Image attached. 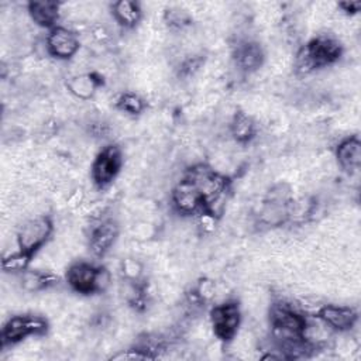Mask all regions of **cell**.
Masks as SVG:
<instances>
[{"instance_id": "obj_1", "label": "cell", "mask_w": 361, "mask_h": 361, "mask_svg": "<svg viewBox=\"0 0 361 361\" xmlns=\"http://www.w3.org/2000/svg\"><path fill=\"white\" fill-rule=\"evenodd\" d=\"M186 176L197 188L203 200V213L213 219L221 214L228 193V180L207 165L199 164L190 168Z\"/></svg>"}, {"instance_id": "obj_2", "label": "cell", "mask_w": 361, "mask_h": 361, "mask_svg": "<svg viewBox=\"0 0 361 361\" xmlns=\"http://www.w3.org/2000/svg\"><path fill=\"white\" fill-rule=\"evenodd\" d=\"M340 42L329 35H319L310 39L298 54V71L307 73L313 69L323 68L336 62L341 55Z\"/></svg>"}, {"instance_id": "obj_3", "label": "cell", "mask_w": 361, "mask_h": 361, "mask_svg": "<svg viewBox=\"0 0 361 361\" xmlns=\"http://www.w3.org/2000/svg\"><path fill=\"white\" fill-rule=\"evenodd\" d=\"M52 230L54 224L48 216H38L25 221L17 234L18 250L32 257L49 240Z\"/></svg>"}, {"instance_id": "obj_4", "label": "cell", "mask_w": 361, "mask_h": 361, "mask_svg": "<svg viewBox=\"0 0 361 361\" xmlns=\"http://www.w3.org/2000/svg\"><path fill=\"white\" fill-rule=\"evenodd\" d=\"M210 322L214 334L224 343L231 341L241 322L240 306L235 302H224L210 310Z\"/></svg>"}, {"instance_id": "obj_5", "label": "cell", "mask_w": 361, "mask_h": 361, "mask_svg": "<svg viewBox=\"0 0 361 361\" xmlns=\"http://www.w3.org/2000/svg\"><path fill=\"white\" fill-rule=\"evenodd\" d=\"M48 329V323L45 319L39 316H14L10 317L1 331V343L14 344L21 341L23 338L32 336V334H44Z\"/></svg>"}, {"instance_id": "obj_6", "label": "cell", "mask_w": 361, "mask_h": 361, "mask_svg": "<svg viewBox=\"0 0 361 361\" xmlns=\"http://www.w3.org/2000/svg\"><path fill=\"white\" fill-rule=\"evenodd\" d=\"M121 151L116 145L104 147L96 157L92 165V178L100 188L109 185L121 168Z\"/></svg>"}, {"instance_id": "obj_7", "label": "cell", "mask_w": 361, "mask_h": 361, "mask_svg": "<svg viewBox=\"0 0 361 361\" xmlns=\"http://www.w3.org/2000/svg\"><path fill=\"white\" fill-rule=\"evenodd\" d=\"M172 202L176 210L182 214H195L203 213V200L202 196L195 186V183L185 176L182 180L176 183L172 192Z\"/></svg>"}, {"instance_id": "obj_8", "label": "cell", "mask_w": 361, "mask_h": 361, "mask_svg": "<svg viewBox=\"0 0 361 361\" xmlns=\"http://www.w3.org/2000/svg\"><path fill=\"white\" fill-rule=\"evenodd\" d=\"M47 49L58 59H69L79 49V38L65 27H54L47 37Z\"/></svg>"}, {"instance_id": "obj_9", "label": "cell", "mask_w": 361, "mask_h": 361, "mask_svg": "<svg viewBox=\"0 0 361 361\" xmlns=\"http://www.w3.org/2000/svg\"><path fill=\"white\" fill-rule=\"evenodd\" d=\"M97 271L99 267L89 262H75L66 271V281L69 286L79 293H96Z\"/></svg>"}, {"instance_id": "obj_10", "label": "cell", "mask_w": 361, "mask_h": 361, "mask_svg": "<svg viewBox=\"0 0 361 361\" xmlns=\"http://www.w3.org/2000/svg\"><path fill=\"white\" fill-rule=\"evenodd\" d=\"M317 319L324 326H327L333 330L345 331V330H350L355 324L358 316H357V312L351 307L326 305L319 309Z\"/></svg>"}, {"instance_id": "obj_11", "label": "cell", "mask_w": 361, "mask_h": 361, "mask_svg": "<svg viewBox=\"0 0 361 361\" xmlns=\"http://www.w3.org/2000/svg\"><path fill=\"white\" fill-rule=\"evenodd\" d=\"M118 235V226L113 220H104L90 233V250L94 255L103 257L114 244Z\"/></svg>"}, {"instance_id": "obj_12", "label": "cell", "mask_w": 361, "mask_h": 361, "mask_svg": "<svg viewBox=\"0 0 361 361\" xmlns=\"http://www.w3.org/2000/svg\"><path fill=\"white\" fill-rule=\"evenodd\" d=\"M233 58L235 65L244 71H255L264 62V51L259 44L254 41H241L235 45Z\"/></svg>"}, {"instance_id": "obj_13", "label": "cell", "mask_w": 361, "mask_h": 361, "mask_svg": "<svg viewBox=\"0 0 361 361\" xmlns=\"http://www.w3.org/2000/svg\"><path fill=\"white\" fill-rule=\"evenodd\" d=\"M59 7L54 0H34L28 3V13L35 24L52 30L59 18Z\"/></svg>"}, {"instance_id": "obj_14", "label": "cell", "mask_w": 361, "mask_h": 361, "mask_svg": "<svg viewBox=\"0 0 361 361\" xmlns=\"http://www.w3.org/2000/svg\"><path fill=\"white\" fill-rule=\"evenodd\" d=\"M336 157L340 166L347 172H354L361 165V142L357 135L343 140L337 149Z\"/></svg>"}, {"instance_id": "obj_15", "label": "cell", "mask_w": 361, "mask_h": 361, "mask_svg": "<svg viewBox=\"0 0 361 361\" xmlns=\"http://www.w3.org/2000/svg\"><path fill=\"white\" fill-rule=\"evenodd\" d=\"M102 85L100 78L96 73H82L71 78L66 82L68 90L80 100H87L93 97L96 89Z\"/></svg>"}, {"instance_id": "obj_16", "label": "cell", "mask_w": 361, "mask_h": 361, "mask_svg": "<svg viewBox=\"0 0 361 361\" xmlns=\"http://www.w3.org/2000/svg\"><path fill=\"white\" fill-rule=\"evenodd\" d=\"M230 128H231V134H233L234 140L241 144L251 141L257 131L255 121L252 120V117H250L244 111H238L234 114Z\"/></svg>"}, {"instance_id": "obj_17", "label": "cell", "mask_w": 361, "mask_h": 361, "mask_svg": "<svg viewBox=\"0 0 361 361\" xmlns=\"http://www.w3.org/2000/svg\"><path fill=\"white\" fill-rule=\"evenodd\" d=\"M113 16L121 25L131 28L141 18V8L135 1L120 0L113 4Z\"/></svg>"}, {"instance_id": "obj_18", "label": "cell", "mask_w": 361, "mask_h": 361, "mask_svg": "<svg viewBox=\"0 0 361 361\" xmlns=\"http://www.w3.org/2000/svg\"><path fill=\"white\" fill-rule=\"evenodd\" d=\"M56 282H58V276L48 272L28 271V269L21 272V286L27 292H38L55 285Z\"/></svg>"}, {"instance_id": "obj_19", "label": "cell", "mask_w": 361, "mask_h": 361, "mask_svg": "<svg viewBox=\"0 0 361 361\" xmlns=\"http://www.w3.org/2000/svg\"><path fill=\"white\" fill-rule=\"evenodd\" d=\"M31 258H32L31 255L18 250L17 252H13V254L4 257L1 267L7 272H24L28 268Z\"/></svg>"}, {"instance_id": "obj_20", "label": "cell", "mask_w": 361, "mask_h": 361, "mask_svg": "<svg viewBox=\"0 0 361 361\" xmlns=\"http://www.w3.org/2000/svg\"><path fill=\"white\" fill-rule=\"evenodd\" d=\"M116 106L128 114H140L145 109V102L135 93H124L117 99Z\"/></svg>"}, {"instance_id": "obj_21", "label": "cell", "mask_w": 361, "mask_h": 361, "mask_svg": "<svg viewBox=\"0 0 361 361\" xmlns=\"http://www.w3.org/2000/svg\"><path fill=\"white\" fill-rule=\"evenodd\" d=\"M214 290H216L214 282L210 281V279H203V281L199 282L195 295H196L200 300H209V299L213 298Z\"/></svg>"}, {"instance_id": "obj_22", "label": "cell", "mask_w": 361, "mask_h": 361, "mask_svg": "<svg viewBox=\"0 0 361 361\" xmlns=\"http://www.w3.org/2000/svg\"><path fill=\"white\" fill-rule=\"evenodd\" d=\"M111 283V275L104 267H99L97 276H96V293L104 292Z\"/></svg>"}, {"instance_id": "obj_23", "label": "cell", "mask_w": 361, "mask_h": 361, "mask_svg": "<svg viewBox=\"0 0 361 361\" xmlns=\"http://www.w3.org/2000/svg\"><path fill=\"white\" fill-rule=\"evenodd\" d=\"M123 271L128 279H138L141 275V265L138 261L130 258L123 262Z\"/></svg>"}, {"instance_id": "obj_24", "label": "cell", "mask_w": 361, "mask_h": 361, "mask_svg": "<svg viewBox=\"0 0 361 361\" xmlns=\"http://www.w3.org/2000/svg\"><path fill=\"white\" fill-rule=\"evenodd\" d=\"M199 66H200V59L199 58H189L182 63L180 73L185 75V76H190L199 69Z\"/></svg>"}, {"instance_id": "obj_25", "label": "cell", "mask_w": 361, "mask_h": 361, "mask_svg": "<svg viewBox=\"0 0 361 361\" xmlns=\"http://www.w3.org/2000/svg\"><path fill=\"white\" fill-rule=\"evenodd\" d=\"M166 20L171 25L175 27H183L188 23V17L182 11H168Z\"/></svg>"}, {"instance_id": "obj_26", "label": "cell", "mask_w": 361, "mask_h": 361, "mask_svg": "<svg viewBox=\"0 0 361 361\" xmlns=\"http://www.w3.org/2000/svg\"><path fill=\"white\" fill-rule=\"evenodd\" d=\"M338 7L343 8V11L347 14H355L361 8V1H343L338 4Z\"/></svg>"}]
</instances>
